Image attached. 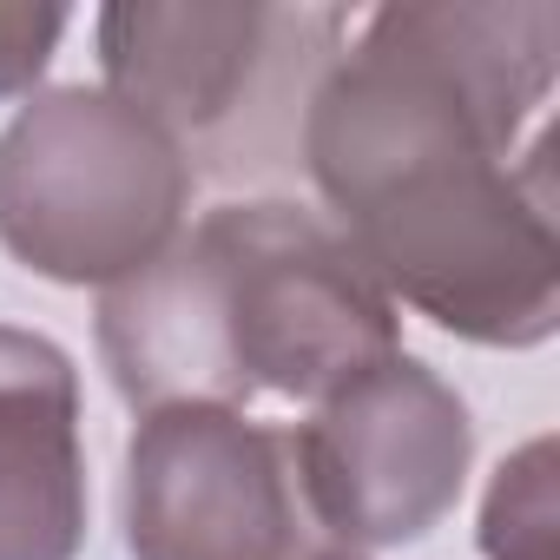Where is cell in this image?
<instances>
[{
  "label": "cell",
  "mask_w": 560,
  "mask_h": 560,
  "mask_svg": "<svg viewBox=\"0 0 560 560\" xmlns=\"http://www.w3.org/2000/svg\"><path fill=\"white\" fill-rule=\"evenodd\" d=\"M191 205L185 145L106 86L34 93L0 132V244L54 284H126Z\"/></svg>",
  "instance_id": "obj_3"
},
{
  "label": "cell",
  "mask_w": 560,
  "mask_h": 560,
  "mask_svg": "<svg viewBox=\"0 0 560 560\" xmlns=\"http://www.w3.org/2000/svg\"><path fill=\"white\" fill-rule=\"evenodd\" d=\"M132 560H311L291 435L218 402L145 409L126 448Z\"/></svg>",
  "instance_id": "obj_5"
},
{
  "label": "cell",
  "mask_w": 560,
  "mask_h": 560,
  "mask_svg": "<svg viewBox=\"0 0 560 560\" xmlns=\"http://www.w3.org/2000/svg\"><path fill=\"white\" fill-rule=\"evenodd\" d=\"M291 27V14L277 8H106L100 14V67L106 93L139 106L152 126L172 139L218 132L257 86L264 60L277 54V34Z\"/></svg>",
  "instance_id": "obj_6"
},
{
  "label": "cell",
  "mask_w": 560,
  "mask_h": 560,
  "mask_svg": "<svg viewBox=\"0 0 560 560\" xmlns=\"http://www.w3.org/2000/svg\"><path fill=\"white\" fill-rule=\"evenodd\" d=\"M311 560H363V553H350V547H330V553H311Z\"/></svg>",
  "instance_id": "obj_10"
},
{
  "label": "cell",
  "mask_w": 560,
  "mask_h": 560,
  "mask_svg": "<svg viewBox=\"0 0 560 560\" xmlns=\"http://www.w3.org/2000/svg\"><path fill=\"white\" fill-rule=\"evenodd\" d=\"M396 304L304 205H218L100 298V357L132 409L324 402L396 357Z\"/></svg>",
  "instance_id": "obj_2"
},
{
  "label": "cell",
  "mask_w": 560,
  "mask_h": 560,
  "mask_svg": "<svg viewBox=\"0 0 560 560\" xmlns=\"http://www.w3.org/2000/svg\"><path fill=\"white\" fill-rule=\"evenodd\" d=\"M311 514L357 547H402L442 527L475 462L468 402L416 357H383L317 402L291 442Z\"/></svg>",
  "instance_id": "obj_4"
},
{
  "label": "cell",
  "mask_w": 560,
  "mask_h": 560,
  "mask_svg": "<svg viewBox=\"0 0 560 560\" xmlns=\"http://www.w3.org/2000/svg\"><path fill=\"white\" fill-rule=\"evenodd\" d=\"M67 21H73L67 8L0 0V100H8V93H27V86L47 73V60H54V47H60Z\"/></svg>",
  "instance_id": "obj_9"
},
{
  "label": "cell",
  "mask_w": 560,
  "mask_h": 560,
  "mask_svg": "<svg viewBox=\"0 0 560 560\" xmlns=\"http://www.w3.org/2000/svg\"><path fill=\"white\" fill-rule=\"evenodd\" d=\"M80 540V376L60 343L0 324V560H73Z\"/></svg>",
  "instance_id": "obj_7"
},
{
  "label": "cell",
  "mask_w": 560,
  "mask_h": 560,
  "mask_svg": "<svg viewBox=\"0 0 560 560\" xmlns=\"http://www.w3.org/2000/svg\"><path fill=\"white\" fill-rule=\"evenodd\" d=\"M481 553L488 560H560V494H553V442L534 435L501 462L481 501Z\"/></svg>",
  "instance_id": "obj_8"
},
{
  "label": "cell",
  "mask_w": 560,
  "mask_h": 560,
  "mask_svg": "<svg viewBox=\"0 0 560 560\" xmlns=\"http://www.w3.org/2000/svg\"><path fill=\"white\" fill-rule=\"evenodd\" d=\"M553 47L547 0L383 8L304 113L311 178L357 264L389 304L488 350H534L560 324L547 139L514 159Z\"/></svg>",
  "instance_id": "obj_1"
}]
</instances>
